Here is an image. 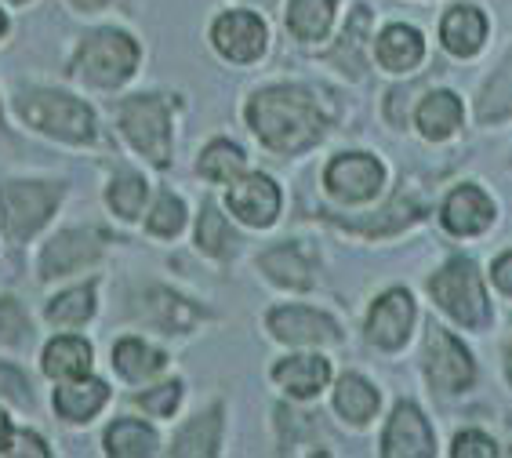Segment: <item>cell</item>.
I'll return each instance as SVG.
<instances>
[{"label":"cell","mask_w":512,"mask_h":458,"mask_svg":"<svg viewBox=\"0 0 512 458\" xmlns=\"http://www.w3.org/2000/svg\"><path fill=\"white\" fill-rule=\"evenodd\" d=\"M91 313H95V288H91V284L66 291V295H59V299L48 306L51 324H66V328H77V324H84Z\"/></svg>","instance_id":"30"},{"label":"cell","mask_w":512,"mask_h":458,"mask_svg":"<svg viewBox=\"0 0 512 458\" xmlns=\"http://www.w3.org/2000/svg\"><path fill=\"white\" fill-rule=\"evenodd\" d=\"M494 284H498L505 295H512V251L494 262Z\"/></svg>","instance_id":"39"},{"label":"cell","mask_w":512,"mask_h":458,"mask_svg":"<svg viewBox=\"0 0 512 458\" xmlns=\"http://www.w3.org/2000/svg\"><path fill=\"white\" fill-rule=\"evenodd\" d=\"M247 120L258 139L276 153H302L324 135V113L302 88H269L255 95L247 106Z\"/></svg>","instance_id":"1"},{"label":"cell","mask_w":512,"mask_h":458,"mask_svg":"<svg viewBox=\"0 0 512 458\" xmlns=\"http://www.w3.org/2000/svg\"><path fill=\"white\" fill-rule=\"evenodd\" d=\"M418 128H422L425 139H447L454 131L462 128V102L451 91H433L425 95V102L418 106Z\"/></svg>","instance_id":"19"},{"label":"cell","mask_w":512,"mask_h":458,"mask_svg":"<svg viewBox=\"0 0 512 458\" xmlns=\"http://www.w3.org/2000/svg\"><path fill=\"white\" fill-rule=\"evenodd\" d=\"M494 222V204L480 186H462L454 190L444 204V226L458 237H476Z\"/></svg>","instance_id":"15"},{"label":"cell","mask_w":512,"mask_h":458,"mask_svg":"<svg viewBox=\"0 0 512 458\" xmlns=\"http://www.w3.org/2000/svg\"><path fill=\"white\" fill-rule=\"evenodd\" d=\"M382 451L389 458H433L436 451L433 429H429L425 415L414 404H400L393 411V419L385 426Z\"/></svg>","instance_id":"11"},{"label":"cell","mask_w":512,"mask_h":458,"mask_svg":"<svg viewBox=\"0 0 512 458\" xmlns=\"http://www.w3.org/2000/svg\"><path fill=\"white\" fill-rule=\"evenodd\" d=\"M106 397H109L106 382H99V379L73 382V386H62L59 393H55V411L69 422H88L91 415L106 404Z\"/></svg>","instance_id":"21"},{"label":"cell","mask_w":512,"mask_h":458,"mask_svg":"<svg viewBox=\"0 0 512 458\" xmlns=\"http://www.w3.org/2000/svg\"><path fill=\"white\" fill-rule=\"evenodd\" d=\"M273 379L291 393V397H316L331 379L324 357H287L273 368Z\"/></svg>","instance_id":"17"},{"label":"cell","mask_w":512,"mask_h":458,"mask_svg":"<svg viewBox=\"0 0 512 458\" xmlns=\"http://www.w3.org/2000/svg\"><path fill=\"white\" fill-rule=\"evenodd\" d=\"M26 331H30V320L19 309V302L0 299V342H22Z\"/></svg>","instance_id":"35"},{"label":"cell","mask_w":512,"mask_h":458,"mask_svg":"<svg viewBox=\"0 0 512 458\" xmlns=\"http://www.w3.org/2000/svg\"><path fill=\"white\" fill-rule=\"evenodd\" d=\"M324 182H327V193L335 200H342V204H364V200H371L382 190L385 171L367 153H342V157L331 160Z\"/></svg>","instance_id":"7"},{"label":"cell","mask_w":512,"mask_h":458,"mask_svg":"<svg viewBox=\"0 0 512 458\" xmlns=\"http://www.w3.org/2000/svg\"><path fill=\"white\" fill-rule=\"evenodd\" d=\"M4 30H8V19H4V11H0V37H4Z\"/></svg>","instance_id":"41"},{"label":"cell","mask_w":512,"mask_h":458,"mask_svg":"<svg viewBox=\"0 0 512 458\" xmlns=\"http://www.w3.org/2000/svg\"><path fill=\"white\" fill-rule=\"evenodd\" d=\"M422 55H425L422 33L411 30V26H389L378 37V62H382L385 70L407 73L422 62Z\"/></svg>","instance_id":"18"},{"label":"cell","mask_w":512,"mask_h":458,"mask_svg":"<svg viewBox=\"0 0 512 458\" xmlns=\"http://www.w3.org/2000/svg\"><path fill=\"white\" fill-rule=\"evenodd\" d=\"M138 66V44L120 30H99L80 44L73 70L95 84V88H117L135 73Z\"/></svg>","instance_id":"4"},{"label":"cell","mask_w":512,"mask_h":458,"mask_svg":"<svg viewBox=\"0 0 512 458\" xmlns=\"http://www.w3.org/2000/svg\"><path fill=\"white\" fill-rule=\"evenodd\" d=\"M218 440H222V411L211 408L207 415H197L178 433L171 455H215Z\"/></svg>","instance_id":"26"},{"label":"cell","mask_w":512,"mask_h":458,"mask_svg":"<svg viewBox=\"0 0 512 458\" xmlns=\"http://www.w3.org/2000/svg\"><path fill=\"white\" fill-rule=\"evenodd\" d=\"M59 204V186H40V182H8L0 190V229L11 240L33 237L51 211Z\"/></svg>","instance_id":"5"},{"label":"cell","mask_w":512,"mask_h":458,"mask_svg":"<svg viewBox=\"0 0 512 458\" xmlns=\"http://www.w3.org/2000/svg\"><path fill=\"white\" fill-rule=\"evenodd\" d=\"M0 455H33V458H48L44 440L33 437V433H19V429H4L0 433Z\"/></svg>","instance_id":"34"},{"label":"cell","mask_w":512,"mask_h":458,"mask_svg":"<svg viewBox=\"0 0 512 458\" xmlns=\"http://www.w3.org/2000/svg\"><path fill=\"white\" fill-rule=\"evenodd\" d=\"M197 244L207 251V255H215V259H226L229 251L237 248V233L229 229V222L218 215L215 208H204L197 222Z\"/></svg>","instance_id":"31"},{"label":"cell","mask_w":512,"mask_h":458,"mask_svg":"<svg viewBox=\"0 0 512 458\" xmlns=\"http://www.w3.org/2000/svg\"><path fill=\"white\" fill-rule=\"evenodd\" d=\"M19 117L37 131H44V135H55V139H95V113L84 102L62 95V91H26L19 99Z\"/></svg>","instance_id":"3"},{"label":"cell","mask_w":512,"mask_h":458,"mask_svg":"<svg viewBox=\"0 0 512 458\" xmlns=\"http://www.w3.org/2000/svg\"><path fill=\"white\" fill-rule=\"evenodd\" d=\"M73 4H77L80 11H99V8H106L109 0H73Z\"/></svg>","instance_id":"40"},{"label":"cell","mask_w":512,"mask_h":458,"mask_svg":"<svg viewBox=\"0 0 512 458\" xmlns=\"http://www.w3.org/2000/svg\"><path fill=\"white\" fill-rule=\"evenodd\" d=\"M440 37H444V48L458 59H469L483 48L487 40V19L480 11L469 8V4H458L444 15V26H440Z\"/></svg>","instance_id":"16"},{"label":"cell","mask_w":512,"mask_h":458,"mask_svg":"<svg viewBox=\"0 0 512 458\" xmlns=\"http://www.w3.org/2000/svg\"><path fill=\"white\" fill-rule=\"evenodd\" d=\"M425 375H429V382H433L436 389L454 393V389H465L473 382L476 368H473L469 349L454 339L451 331L433 328L429 331V364H425Z\"/></svg>","instance_id":"8"},{"label":"cell","mask_w":512,"mask_h":458,"mask_svg":"<svg viewBox=\"0 0 512 458\" xmlns=\"http://www.w3.org/2000/svg\"><path fill=\"white\" fill-rule=\"evenodd\" d=\"M335 408L342 411V419H349L353 426H364L378 411V389L367 379H360V375H345V379L338 382Z\"/></svg>","instance_id":"25"},{"label":"cell","mask_w":512,"mask_h":458,"mask_svg":"<svg viewBox=\"0 0 512 458\" xmlns=\"http://www.w3.org/2000/svg\"><path fill=\"white\" fill-rule=\"evenodd\" d=\"M335 0H291L287 8V26L298 40H320L331 26Z\"/></svg>","instance_id":"28"},{"label":"cell","mask_w":512,"mask_h":458,"mask_svg":"<svg viewBox=\"0 0 512 458\" xmlns=\"http://www.w3.org/2000/svg\"><path fill=\"white\" fill-rule=\"evenodd\" d=\"M0 397L15 400V404H30V382H26V375L8 368V364H0Z\"/></svg>","instance_id":"38"},{"label":"cell","mask_w":512,"mask_h":458,"mask_svg":"<svg viewBox=\"0 0 512 458\" xmlns=\"http://www.w3.org/2000/svg\"><path fill=\"white\" fill-rule=\"evenodd\" d=\"M157 433L146 426V422L138 419H120L109 426L106 433V451L117 458H142V455H153L157 451Z\"/></svg>","instance_id":"23"},{"label":"cell","mask_w":512,"mask_h":458,"mask_svg":"<svg viewBox=\"0 0 512 458\" xmlns=\"http://www.w3.org/2000/svg\"><path fill=\"white\" fill-rule=\"evenodd\" d=\"M182 222H186V204L178 197H171V193H164L157 200L153 215H149V229L160 233V237H175L178 229H182Z\"/></svg>","instance_id":"33"},{"label":"cell","mask_w":512,"mask_h":458,"mask_svg":"<svg viewBox=\"0 0 512 458\" xmlns=\"http://www.w3.org/2000/svg\"><path fill=\"white\" fill-rule=\"evenodd\" d=\"M120 128L138 153H146L153 164L171 160V117L168 106L153 95H135L120 106Z\"/></svg>","instance_id":"6"},{"label":"cell","mask_w":512,"mask_h":458,"mask_svg":"<svg viewBox=\"0 0 512 458\" xmlns=\"http://www.w3.org/2000/svg\"><path fill=\"white\" fill-rule=\"evenodd\" d=\"M200 175L215 182H233L244 175V153L233 142H211L200 157Z\"/></svg>","instance_id":"29"},{"label":"cell","mask_w":512,"mask_h":458,"mask_svg":"<svg viewBox=\"0 0 512 458\" xmlns=\"http://www.w3.org/2000/svg\"><path fill=\"white\" fill-rule=\"evenodd\" d=\"M146 313H149V320H153L157 328L168 331V335L171 331H189L200 320V313L189 306L186 299H178V295H171V291H164V288H153L146 295Z\"/></svg>","instance_id":"24"},{"label":"cell","mask_w":512,"mask_h":458,"mask_svg":"<svg viewBox=\"0 0 512 458\" xmlns=\"http://www.w3.org/2000/svg\"><path fill=\"white\" fill-rule=\"evenodd\" d=\"M262 269H266L276 284H284V288L302 291L313 284V259L298 244H280V248L266 251L262 255Z\"/></svg>","instance_id":"20"},{"label":"cell","mask_w":512,"mask_h":458,"mask_svg":"<svg viewBox=\"0 0 512 458\" xmlns=\"http://www.w3.org/2000/svg\"><path fill=\"white\" fill-rule=\"evenodd\" d=\"M4 429H8V422H4V415H0V433H4Z\"/></svg>","instance_id":"42"},{"label":"cell","mask_w":512,"mask_h":458,"mask_svg":"<svg viewBox=\"0 0 512 458\" xmlns=\"http://www.w3.org/2000/svg\"><path fill=\"white\" fill-rule=\"evenodd\" d=\"M106 200L120 219H138L142 204H146V182L138 179V175H117V179L109 182Z\"/></svg>","instance_id":"32"},{"label":"cell","mask_w":512,"mask_h":458,"mask_svg":"<svg viewBox=\"0 0 512 458\" xmlns=\"http://www.w3.org/2000/svg\"><path fill=\"white\" fill-rule=\"evenodd\" d=\"M494 455H498L494 440L476 433V429H469V433H462V437L454 440V458H494Z\"/></svg>","instance_id":"37"},{"label":"cell","mask_w":512,"mask_h":458,"mask_svg":"<svg viewBox=\"0 0 512 458\" xmlns=\"http://www.w3.org/2000/svg\"><path fill=\"white\" fill-rule=\"evenodd\" d=\"M178 400H182V386L168 382V386H157V389H149V393H142L138 404L146 411H153V415H171V411L178 408Z\"/></svg>","instance_id":"36"},{"label":"cell","mask_w":512,"mask_h":458,"mask_svg":"<svg viewBox=\"0 0 512 458\" xmlns=\"http://www.w3.org/2000/svg\"><path fill=\"white\" fill-rule=\"evenodd\" d=\"M269 331L280 342H295V346H320V342L338 339V324L324 313L306 306H287L269 313Z\"/></svg>","instance_id":"13"},{"label":"cell","mask_w":512,"mask_h":458,"mask_svg":"<svg viewBox=\"0 0 512 458\" xmlns=\"http://www.w3.org/2000/svg\"><path fill=\"white\" fill-rule=\"evenodd\" d=\"M113 364H117V371L124 379L142 382V379H153L164 368V357L153 346H146L142 339H124L113 349Z\"/></svg>","instance_id":"27"},{"label":"cell","mask_w":512,"mask_h":458,"mask_svg":"<svg viewBox=\"0 0 512 458\" xmlns=\"http://www.w3.org/2000/svg\"><path fill=\"white\" fill-rule=\"evenodd\" d=\"M218 55H226L229 62H255L262 51H266V22L251 15V11H229L215 22L211 30Z\"/></svg>","instance_id":"9"},{"label":"cell","mask_w":512,"mask_h":458,"mask_svg":"<svg viewBox=\"0 0 512 458\" xmlns=\"http://www.w3.org/2000/svg\"><path fill=\"white\" fill-rule=\"evenodd\" d=\"M229 211L247 226H273L280 215V190L266 175H240L229 182Z\"/></svg>","instance_id":"10"},{"label":"cell","mask_w":512,"mask_h":458,"mask_svg":"<svg viewBox=\"0 0 512 458\" xmlns=\"http://www.w3.org/2000/svg\"><path fill=\"white\" fill-rule=\"evenodd\" d=\"M15 4H22V0H15Z\"/></svg>","instance_id":"44"},{"label":"cell","mask_w":512,"mask_h":458,"mask_svg":"<svg viewBox=\"0 0 512 458\" xmlns=\"http://www.w3.org/2000/svg\"><path fill=\"white\" fill-rule=\"evenodd\" d=\"M509 382H512V357H509Z\"/></svg>","instance_id":"43"},{"label":"cell","mask_w":512,"mask_h":458,"mask_svg":"<svg viewBox=\"0 0 512 458\" xmlns=\"http://www.w3.org/2000/svg\"><path fill=\"white\" fill-rule=\"evenodd\" d=\"M91 368V346L84 339H55L44 349V371L51 379H84Z\"/></svg>","instance_id":"22"},{"label":"cell","mask_w":512,"mask_h":458,"mask_svg":"<svg viewBox=\"0 0 512 458\" xmlns=\"http://www.w3.org/2000/svg\"><path fill=\"white\" fill-rule=\"evenodd\" d=\"M414 324V302L407 291H385L382 299L371 306L367 317V339L382 349H400L411 335Z\"/></svg>","instance_id":"12"},{"label":"cell","mask_w":512,"mask_h":458,"mask_svg":"<svg viewBox=\"0 0 512 458\" xmlns=\"http://www.w3.org/2000/svg\"><path fill=\"white\" fill-rule=\"evenodd\" d=\"M429 291L433 299L440 302L447 317H454L465 328H487L491 324V302L483 295V280L476 273V266L469 259H454L447 262L433 280H429Z\"/></svg>","instance_id":"2"},{"label":"cell","mask_w":512,"mask_h":458,"mask_svg":"<svg viewBox=\"0 0 512 458\" xmlns=\"http://www.w3.org/2000/svg\"><path fill=\"white\" fill-rule=\"evenodd\" d=\"M102 237L91 229H66L62 237H55L40 259V273L44 277H66L73 269H80L84 262L99 259Z\"/></svg>","instance_id":"14"}]
</instances>
